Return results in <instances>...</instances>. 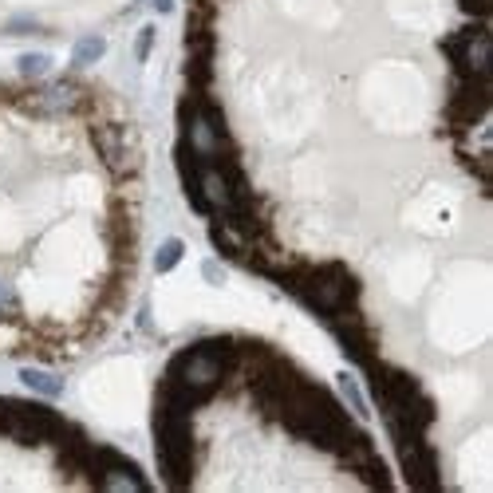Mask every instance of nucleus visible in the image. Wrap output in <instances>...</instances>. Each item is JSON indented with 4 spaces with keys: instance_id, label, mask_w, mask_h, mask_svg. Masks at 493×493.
I'll return each instance as SVG.
<instances>
[{
    "instance_id": "obj_1",
    "label": "nucleus",
    "mask_w": 493,
    "mask_h": 493,
    "mask_svg": "<svg viewBox=\"0 0 493 493\" xmlns=\"http://www.w3.org/2000/svg\"><path fill=\"white\" fill-rule=\"evenodd\" d=\"M95 146H99V158L107 162V170L115 178H127L134 182L139 178V166H143V154H139V143L119 119H99L95 123Z\"/></svg>"
},
{
    "instance_id": "obj_2",
    "label": "nucleus",
    "mask_w": 493,
    "mask_h": 493,
    "mask_svg": "<svg viewBox=\"0 0 493 493\" xmlns=\"http://www.w3.org/2000/svg\"><path fill=\"white\" fill-rule=\"evenodd\" d=\"M83 99H87V91L75 80H60V83H44V87L24 91L20 103L32 115H71L83 107Z\"/></svg>"
},
{
    "instance_id": "obj_3",
    "label": "nucleus",
    "mask_w": 493,
    "mask_h": 493,
    "mask_svg": "<svg viewBox=\"0 0 493 493\" xmlns=\"http://www.w3.org/2000/svg\"><path fill=\"white\" fill-rule=\"evenodd\" d=\"M490 28H485V20H477V24H470L466 32L454 40V48H450V56H454V64L461 67V75H490Z\"/></svg>"
},
{
    "instance_id": "obj_4",
    "label": "nucleus",
    "mask_w": 493,
    "mask_h": 493,
    "mask_svg": "<svg viewBox=\"0 0 493 493\" xmlns=\"http://www.w3.org/2000/svg\"><path fill=\"white\" fill-rule=\"evenodd\" d=\"M20 379H24V387L44 391V395H60V391H64V383L56 379V375H48V371H36V367H24V371H20Z\"/></svg>"
},
{
    "instance_id": "obj_5",
    "label": "nucleus",
    "mask_w": 493,
    "mask_h": 493,
    "mask_svg": "<svg viewBox=\"0 0 493 493\" xmlns=\"http://www.w3.org/2000/svg\"><path fill=\"white\" fill-rule=\"evenodd\" d=\"M182 253H186V245H182V241H166V245L158 249V256H154V269H158V272H170L178 261H182Z\"/></svg>"
},
{
    "instance_id": "obj_6",
    "label": "nucleus",
    "mask_w": 493,
    "mask_h": 493,
    "mask_svg": "<svg viewBox=\"0 0 493 493\" xmlns=\"http://www.w3.org/2000/svg\"><path fill=\"white\" fill-rule=\"evenodd\" d=\"M99 56H103V40H95V36H91V40H83L80 48H75V64H95Z\"/></svg>"
},
{
    "instance_id": "obj_7",
    "label": "nucleus",
    "mask_w": 493,
    "mask_h": 493,
    "mask_svg": "<svg viewBox=\"0 0 493 493\" xmlns=\"http://www.w3.org/2000/svg\"><path fill=\"white\" fill-rule=\"evenodd\" d=\"M48 67H51L48 56H24V60H20V71H24V75H40V71H48Z\"/></svg>"
},
{
    "instance_id": "obj_8",
    "label": "nucleus",
    "mask_w": 493,
    "mask_h": 493,
    "mask_svg": "<svg viewBox=\"0 0 493 493\" xmlns=\"http://www.w3.org/2000/svg\"><path fill=\"white\" fill-rule=\"evenodd\" d=\"M461 8H466L474 20H485L490 16V8H493V0H461Z\"/></svg>"
},
{
    "instance_id": "obj_9",
    "label": "nucleus",
    "mask_w": 493,
    "mask_h": 493,
    "mask_svg": "<svg viewBox=\"0 0 493 493\" xmlns=\"http://www.w3.org/2000/svg\"><path fill=\"white\" fill-rule=\"evenodd\" d=\"M150 44H154V28H143V32H139V60H146Z\"/></svg>"
},
{
    "instance_id": "obj_10",
    "label": "nucleus",
    "mask_w": 493,
    "mask_h": 493,
    "mask_svg": "<svg viewBox=\"0 0 493 493\" xmlns=\"http://www.w3.org/2000/svg\"><path fill=\"white\" fill-rule=\"evenodd\" d=\"M12 304H16V296H12V288L0 280V312H12Z\"/></svg>"
},
{
    "instance_id": "obj_11",
    "label": "nucleus",
    "mask_w": 493,
    "mask_h": 493,
    "mask_svg": "<svg viewBox=\"0 0 493 493\" xmlns=\"http://www.w3.org/2000/svg\"><path fill=\"white\" fill-rule=\"evenodd\" d=\"M202 272H206V280H213V285H221V280H225V276H221V269H217V265H206V269H202Z\"/></svg>"
},
{
    "instance_id": "obj_12",
    "label": "nucleus",
    "mask_w": 493,
    "mask_h": 493,
    "mask_svg": "<svg viewBox=\"0 0 493 493\" xmlns=\"http://www.w3.org/2000/svg\"><path fill=\"white\" fill-rule=\"evenodd\" d=\"M170 4H174V0H154V8H158V12H170Z\"/></svg>"
}]
</instances>
